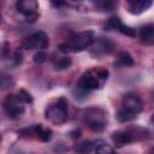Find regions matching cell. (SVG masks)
I'll return each instance as SVG.
<instances>
[{
    "instance_id": "obj_1",
    "label": "cell",
    "mask_w": 154,
    "mask_h": 154,
    "mask_svg": "<svg viewBox=\"0 0 154 154\" xmlns=\"http://www.w3.org/2000/svg\"><path fill=\"white\" fill-rule=\"evenodd\" d=\"M95 40V32L93 30H85L77 35H73L70 41L60 43L59 51L63 53H70V52H82L89 48Z\"/></svg>"
},
{
    "instance_id": "obj_2",
    "label": "cell",
    "mask_w": 154,
    "mask_h": 154,
    "mask_svg": "<svg viewBox=\"0 0 154 154\" xmlns=\"http://www.w3.org/2000/svg\"><path fill=\"white\" fill-rule=\"evenodd\" d=\"M45 114L51 123L57 125L63 124L67 118V101L64 97H60L46 108Z\"/></svg>"
},
{
    "instance_id": "obj_3",
    "label": "cell",
    "mask_w": 154,
    "mask_h": 154,
    "mask_svg": "<svg viewBox=\"0 0 154 154\" xmlns=\"http://www.w3.org/2000/svg\"><path fill=\"white\" fill-rule=\"evenodd\" d=\"M83 119L87 125L94 131H102L107 124V116L100 108H89L84 111Z\"/></svg>"
},
{
    "instance_id": "obj_4",
    "label": "cell",
    "mask_w": 154,
    "mask_h": 154,
    "mask_svg": "<svg viewBox=\"0 0 154 154\" xmlns=\"http://www.w3.org/2000/svg\"><path fill=\"white\" fill-rule=\"evenodd\" d=\"M4 109L6 114L11 119H18L23 116L24 113V102L18 97V95H7L2 102Z\"/></svg>"
},
{
    "instance_id": "obj_5",
    "label": "cell",
    "mask_w": 154,
    "mask_h": 154,
    "mask_svg": "<svg viewBox=\"0 0 154 154\" xmlns=\"http://www.w3.org/2000/svg\"><path fill=\"white\" fill-rule=\"evenodd\" d=\"M49 45V38L46 32L43 31H37L34 32L32 35L25 37L22 41V47L25 49H38L42 51L47 48Z\"/></svg>"
},
{
    "instance_id": "obj_6",
    "label": "cell",
    "mask_w": 154,
    "mask_h": 154,
    "mask_svg": "<svg viewBox=\"0 0 154 154\" xmlns=\"http://www.w3.org/2000/svg\"><path fill=\"white\" fill-rule=\"evenodd\" d=\"M17 11L19 13H22L25 17V20L29 23H34L38 14H37V10H38V4L35 0H22L18 1L16 4Z\"/></svg>"
},
{
    "instance_id": "obj_7",
    "label": "cell",
    "mask_w": 154,
    "mask_h": 154,
    "mask_svg": "<svg viewBox=\"0 0 154 154\" xmlns=\"http://www.w3.org/2000/svg\"><path fill=\"white\" fill-rule=\"evenodd\" d=\"M100 87H101V82L96 75V70L88 71V72L83 73L77 83V89L82 90L83 93H88L90 90L99 89Z\"/></svg>"
},
{
    "instance_id": "obj_8",
    "label": "cell",
    "mask_w": 154,
    "mask_h": 154,
    "mask_svg": "<svg viewBox=\"0 0 154 154\" xmlns=\"http://www.w3.org/2000/svg\"><path fill=\"white\" fill-rule=\"evenodd\" d=\"M90 47H91V49H90L91 55H94V57H102V55L109 54L112 52L114 45L108 38L100 37V38L94 40V42H93V45Z\"/></svg>"
},
{
    "instance_id": "obj_9",
    "label": "cell",
    "mask_w": 154,
    "mask_h": 154,
    "mask_svg": "<svg viewBox=\"0 0 154 154\" xmlns=\"http://www.w3.org/2000/svg\"><path fill=\"white\" fill-rule=\"evenodd\" d=\"M123 108L132 112L134 114H138L143 109V102L140 96L129 93L123 97Z\"/></svg>"
},
{
    "instance_id": "obj_10",
    "label": "cell",
    "mask_w": 154,
    "mask_h": 154,
    "mask_svg": "<svg viewBox=\"0 0 154 154\" xmlns=\"http://www.w3.org/2000/svg\"><path fill=\"white\" fill-rule=\"evenodd\" d=\"M136 138V132L131 130H122V131H116L112 135V141L117 147H123L130 142H132Z\"/></svg>"
},
{
    "instance_id": "obj_11",
    "label": "cell",
    "mask_w": 154,
    "mask_h": 154,
    "mask_svg": "<svg viewBox=\"0 0 154 154\" xmlns=\"http://www.w3.org/2000/svg\"><path fill=\"white\" fill-rule=\"evenodd\" d=\"M140 38L146 45H153L154 43V24H146L140 29Z\"/></svg>"
},
{
    "instance_id": "obj_12",
    "label": "cell",
    "mask_w": 154,
    "mask_h": 154,
    "mask_svg": "<svg viewBox=\"0 0 154 154\" xmlns=\"http://www.w3.org/2000/svg\"><path fill=\"white\" fill-rule=\"evenodd\" d=\"M152 6L150 0H135V1H129V11L135 14H140L143 11L148 10Z\"/></svg>"
},
{
    "instance_id": "obj_13",
    "label": "cell",
    "mask_w": 154,
    "mask_h": 154,
    "mask_svg": "<svg viewBox=\"0 0 154 154\" xmlns=\"http://www.w3.org/2000/svg\"><path fill=\"white\" fill-rule=\"evenodd\" d=\"M134 65V59L128 52H120L118 54L117 60L114 61V66L117 67H130Z\"/></svg>"
},
{
    "instance_id": "obj_14",
    "label": "cell",
    "mask_w": 154,
    "mask_h": 154,
    "mask_svg": "<svg viewBox=\"0 0 154 154\" xmlns=\"http://www.w3.org/2000/svg\"><path fill=\"white\" fill-rule=\"evenodd\" d=\"M116 118L120 123H126V122L134 120L136 118V114H134L132 112H130V111H128L125 108H120V109H118V112L116 114Z\"/></svg>"
},
{
    "instance_id": "obj_15",
    "label": "cell",
    "mask_w": 154,
    "mask_h": 154,
    "mask_svg": "<svg viewBox=\"0 0 154 154\" xmlns=\"http://www.w3.org/2000/svg\"><path fill=\"white\" fill-rule=\"evenodd\" d=\"M94 148L93 142L90 141H83L81 143H77L75 146V152L77 154H89Z\"/></svg>"
},
{
    "instance_id": "obj_16",
    "label": "cell",
    "mask_w": 154,
    "mask_h": 154,
    "mask_svg": "<svg viewBox=\"0 0 154 154\" xmlns=\"http://www.w3.org/2000/svg\"><path fill=\"white\" fill-rule=\"evenodd\" d=\"M122 24L123 23L119 17H111L105 22L103 28H105V30H119Z\"/></svg>"
},
{
    "instance_id": "obj_17",
    "label": "cell",
    "mask_w": 154,
    "mask_h": 154,
    "mask_svg": "<svg viewBox=\"0 0 154 154\" xmlns=\"http://www.w3.org/2000/svg\"><path fill=\"white\" fill-rule=\"evenodd\" d=\"M52 137V131L49 129H45L42 128L40 124L37 125V131H36V138L43 141V142H48Z\"/></svg>"
},
{
    "instance_id": "obj_18",
    "label": "cell",
    "mask_w": 154,
    "mask_h": 154,
    "mask_svg": "<svg viewBox=\"0 0 154 154\" xmlns=\"http://www.w3.org/2000/svg\"><path fill=\"white\" fill-rule=\"evenodd\" d=\"M71 64H72V60H71L70 57H63L55 63L54 66H55L57 70H66L71 66Z\"/></svg>"
},
{
    "instance_id": "obj_19",
    "label": "cell",
    "mask_w": 154,
    "mask_h": 154,
    "mask_svg": "<svg viewBox=\"0 0 154 154\" xmlns=\"http://www.w3.org/2000/svg\"><path fill=\"white\" fill-rule=\"evenodd\" d=\"M95 154H116V152H114V149L109 144L101 142V144L96 146Z\"/></svg>"
},
{
    "instance_id": "obj_20",
    "label": "cell",
    "mask_w": 154,
    "mask_h": 154,
    "mask_svg": "<svg viewBox=\"0 0 154 154\" xmlns=\"http://www.w3.org/2000/svg\"><path fill=\"white\" fill-rule=\"evenodd\" d=\"M95 6L99 10H101V11L109 12V11H113V8L117 6V4L113 2V1H96L95 2Z\"/></svg>"
},
{
    "instance_id": "obj_21",
    "label": "cell",
    "mask_w": 154,
    "mask_h": 154,
    "mask_svg": "<svg viewBox=\"0 0 154 154\" xmlns=\"http://www.w3.org/2000/svg\"><path fill=\"white\" fill-rule=\"evenodd\" d=\"M119 31H120L123 35H126V36H129V37H135V35H136L135 29H132L131 26L124 25V24H122V26L119 28Z\"/></svg>"
},
{
    "instance_id": "obj_22",
    "label": "cell",
    "mask_w": 154,
    "mask_h": 154,
    "mask_svg": "<svg viewBox=\"0 0 154 154\" xmlns=\"http://www.w3.org/2000/svg\"><path fill=\"white\" fill-rule=\"evenodd\" d=\"M32 59H34V61L36 64H42V63H45L47 60V54L43 51H38V52H36L34 54V58Z\"/></svg>"
},
{
    "instance_id": "obj_23",
    "label": "cell",
    "mask_w": 154,
    "mask_h": 154,
    "mask_svg": "<svg viewBox=\"0 0 154 154\" xmlns=\"http://www.w3.org/2000/svg\"><path fill=\"white\" fill-rule=\"evenodd\" d=\"M18 95V97L24 102V103H31L32 102V97L30 96V94L29 93H26L25 90H19V93L17 94Z\"/></svg>"
},
{
    "instance_id": "obj_24",
    "label": "cell",
    "mask_w": 154,
    "mask_h": 154,
    "mask_svg": "<svg viewBox=\"0 0 154 154\" xmlns=\"http://www.w3.org/2000/svg\"><path fill=\"white\" fill-rule=\"evenodd\" d=\"M11 84H13V81L11 79V77H8V76L0 77V85H1V88H7Z\"/></svg>"
},
{
    "instance_id": "obj_25",
    "label": "cell",
    "mask_w": 154,
    "mask_h": 154,
    "mask_svg": "<svg viewBox=\"0 0 154 154\" xmlns=\"http://www.w3.org/2000/svg\"><path fill=\"white\" fill-rule=\"evenodd\" d=\"M12 60H13V64H14V65H18V64L22 63V53H20V51H16V52L13 53Z\"/></svg>"
},
{
    "instance_id": "obj_26",
    "label": "cell",
    "mask_w": 154,
    "mask_h": 154,
    "mask_svg": "<svg viewBox=\"0 0 154 154\" xmlns=\"http://www.w3.org/2000/svg\"><path fill=\"white\" fill-rule=\"evenodd\" d=\"M70 135H71L72 138H78V137L81 136V130H79V129H75V130H72V131L70 132Z\"/></svg>"
},
{
    "instance_id": "obj_27",
    "label": "cell",
    "mask_w": 154,
    "mask_h": 154,
    "mask_svg": "<svg viewBox=\"0 0 154 154\" xmlns=\"http://www.w3.org/2000/svg\"><path fill=\"white\" fill-rule=\"evenodd\" d=\"M0 142H1V134H0Z\"/></svg>"
}]
</instances>
